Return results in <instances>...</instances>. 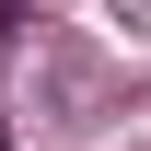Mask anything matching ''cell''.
<instances>
[{
  "label": "cell",
  "instance_id": "cell-1",
  "mask_svg": "<svg viewBox=\"0 0 151 151\" xmlns=\"http://www.w3.org/2000/svg\"><path fill=\"white\" fill-rule=\"evenodd\" d=\"M0 12H23V0H0Z\"/></svg>",
  "mask_w": 151,
  "mask_h": 151
},
{
  "label": "cell",
  "instance_id": "cell-2",
  "mask_svg": "<svg viewBox=\"0 0 151 151\" xmlns=\"http://www.w3.org/2000/svg\"><path fill=\"white\" fill-rule=\"evenodd\" d=\"M0 151H12V128H0Z\"/></svg>",
  "mask_w": 151,
  "mask_h": 151
}]
</instances>
